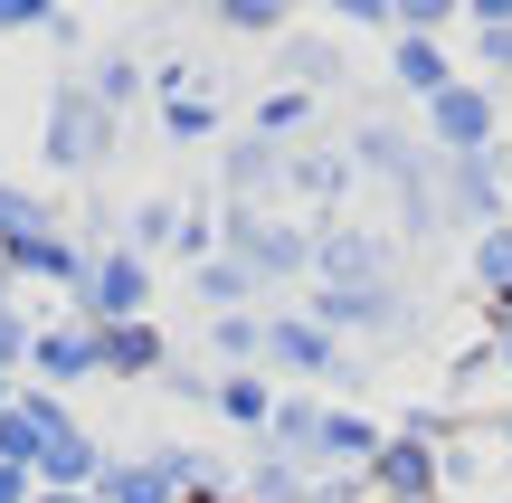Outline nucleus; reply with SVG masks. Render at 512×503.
<instances>
[{"mask_svg": "<svg viewBox=\"0 0 512 503\" xmlns=\"http://www.w3.org/2000/svg\"><path fill=\"white\" fill-rule=\"evenodd\" d=\"M95 143H105V114L86 105L76 86H57V124H48V162H95Z\"/></svg>", "mask_w": 512, "mask_h": 503, "instance_id": "obj_1", "label": "nucleus"}, {"mask_svg": "<svg viewBox=\"0 0 512 503\" xmlns=\"http://www.w3.org/2000/svg\"><path fill=\"white\" fill-rule=\"evenodd\" d=\"M133 304H143V266L105 257V266H95V314H133Z\"/></svg>", "mask_w": 512, "mask_h": 503, "instance_id": "obj_3", "label": "nucleus"}, {"mask_svg": "<svg viewBox=\"0 0 512 503\" xmlns=\"http://www.w3.org/2000/svg\"><path fill=\"white\" fill-rule=\"evenodd\" d=\"M29 475H48V485H76V475H95V447L76 428H48V447H38V466Z\"/></svg>", "mask_w": 512, "mask_h": 503, "instance_id": "obj_2", "label": "nucleus"}, {"mask_svg": "<svg viewBox=\"0 0 512 503\" xmlns=\"http://www.w3.org/2000/svg\"><path fill=\"white\" fill-rule=\"evenodd\" d=\"M105 361H124V371H143V361H152V333H114V342H105Z\"/></svg>", "mask_w": 512, "mask_h": 503, "instance_id": "obj_5", "label": "nucleus"}, {"mask_svg": "<svg viewBox=\"0 0 512 503\" xmlns=\"http://www.w3.org/2000/svg\"><path fill=\"white\" fill-rule=\"evenodd\" d=\"M0 29H48V10L38 0H0Z\"/></svg>", "mask_w": 512, "mask_h": 503, "instance_id": "obj_6", "label": "nucleus"}, {"mask_svg": "<svg viewBox=\"0 0 512 503\" xmlns=\"http://www.w3.org/2000/svg\"><path fill=\"white\" fill-rule=\"evenodd\" d=\"M0 503H29V475L19 466H0Z\"/></svg>", "mask_w": 512, "mask_h": 503, "instance_id": "obj_7", "label": "nucleus"}, {"mask_svg": "<svg viewBox=\"0 0 512 503\" xmlns=\"http://www.w3.org/2000/svg\"><path fill=\"white\" fill-rule=\"evenodd\" d=\"M95 361H105V342L76 333V323L67 333H38V371H95Z\"/></svg>", "mask_w": 512, "mask_h": 503, "instance_id": "obj_4", "label": "nucleus"}]
</instances>
